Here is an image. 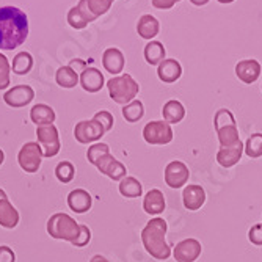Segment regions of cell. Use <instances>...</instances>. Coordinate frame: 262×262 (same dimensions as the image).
<instances>
[{"mask_svg": "<svg viewBox=\"0 0 262 262\" xmlns=\"http://www.w3.org/2000/svg\"><path fill=\"white\" fill-rule=\"evenodd\" d=\"M190 2H192L193 5H196V7H203V5H206L209 0H190Z\"/></svg>", "mask_w": 262, "mask_h": 262, "instance_id": "cell-44", "label": "cell"}, {"mask_svg": "<svg viewBox=\"0 0 262 262\" xmlns=\"http://www.w3.org/2000/svg\"><path fill=\"white\" fill-rule=\"evenodd\" d=\"M93 20H96V17H94L91 14V11L88 10L86 0H80L74 8H71L68 11V24L76 30L85 29Z\"/></svg>", "mask_w": 262, "mask_h": 262, "instance_id": "cell-14", "label": "cell"}, {"mask_svg": "<svg viewBox=\"0 0 262 262\" xmlns=\"http://www.w3.org/2000/svg\"><path fill=\"white\" fill-rule=\"evenodd\" d=\"M93 120H96V121L104 127L105 134L113 127V123H115L113 115H112L110 112H107V110H101V112H98L96 115L93 116Z\"/></svg>", "mask_w": 262, "mask_h": 262, "instance_id": "cell-37", "label": "cell"}, {"mask_svg": "<svg viewBox=\"0 0 262 262\" xmlns=\"http://www.w3.org/2000/svg\"><path fill=\"white\" fill-rule=\"evenodd\" d=\"M55 176L61 184H69L76 176V166L71 162H68V160L60 162L55 166Z\"/></svg>", "mask_w": 262, "mask_h": 262, "instance_id": "cell-33", "label": "cell"}, {"mask_svg": "<svg viewBox=\"0 0 262 262\" xmlns=\"http://www.w3.org/2000/svg\"><path fill=\"white\" fill-rule=\"evenodd\" d=\"M105 135L104 127L96 121H79L74 127V137L80 145H90V143H96Z\"/></svg>", "mask_w": 262, "mask_h": 262, "instance_id": "cell-9", "label": "cell"}, {"mask_svg": "<svg viewBox=\"0 0 262 262\" xmlns=\"http://www.w3.org/2000/svg\"><path fill=\"white\" fill-rule=\"evenodd\" d=\"M4 160H5V154H4V151H2V149H0V165L4 163Z\"/></svg>", "mask_w": 262, "mask_h": 262, "instance_id": "cell-45", "label": "cell"}, {"mask_svg": "<svg viewBox=\"0 0 262 262\" xmlns=\"http://www.w3.org/2000/svg\"><path fill=\"white\" fill-rule=\"evenodd\" d=\"M201 251L203 247L196 239H184L174 247L173 256L176 262H195L201 256Z\"/></svg>", "mask_w": 262, "mask_h": 262, "instance_id": "cell-13", "label": "cell"}, {"mask_svg": "<svg viewBox=\"0 0 262 262\" xmlns=\"http://www.w3.org/2000/svg\"><path fill=\"white\" fill-rule=\"evenodd\" d=\"M166 51L162 42L159 41H151L146 44L145 47V60L148 64L151 66H159L163 60H165Z\"/></svg>", "mask_w": 262, "mask_h": 262, "instance_id": "cell-27", "label": "cell"}, {"mask_svg": "<svg viewBox=\"0 0 262 262\" xmlns=\"http://www.w3.org/2000/svg\"><path fill=\"white\" fill-rule=\"evenodd\" d=\"M162 115H163V121H166L168 124H178L184 120L185 116V108L179 101H168L163 108H162Z\"/></svg>", "mask_w": 262, "mask_h": 262, "instance_id": "cell-26", "label": "cell"}, {"mask_svg": "<svg viewBox=\"0 0 262 262\" xmlns=\"http://www.w3.org/2000/svg\"><path fill=\"white\" fill-rule=\"evenodd\" d=\"M107 88L112 101L120 105H127L129 102H132L140 91V85L129 74L112 77L107 82Z\"/></svg>", "mask_w": 262, "mask_h": 262, "instance_id": "cell-5", "label": "cell"}, {"mask_svg": "<svg viewBox=\"0 0 262 262\" xmlns=\"http://www.w3.org/2000/svg\"><path fill=\"white\" fill-rule=\"evenodd\" d=\"M213 127H215L220 146L229 148L241 143L239 138V127H237L235 118L228 108H220L213 116Z\"/></svg>", "mask_w": 262, "mask_h": 262, "instance_id": "cell-3", "label": "cell"}, {"mask_svg": "<svg viewBox=\"0 0 262 262\" xmlns=\"http://www.w3.org/2000/svg\"><path fill=\"white\" fill-rule=\"evenodd\" d=\"M235 76L239 77L244 83H254L260 76V63L254 58L242 60L235 64Z\"/></svg>", "mask_w": 262, "mask_h": 262, "instance_id": "cell-17", "label": "cell"}, {"mask_svg": "<svg viewBox=\"0 0 262 262\" xmlns=\"http://www.w3.org/2000/svg\"><path fill=\"white\" fill-rule=\"evenodd\" d=\"M79 83L88 93H98L105 85V79H104V76L99 69L86 66V69L82 71V74L79 77Z\"/></svg>", "mask_w": 262, "mask_h": 262, "instance_id": "cell-16", "label": "cell"}, {"mask_svg": "<svg viewBox=\"0 0 262 262\" xmlns=\"http://www.w3.org/2000/svg\"><path fill=\"white\" fill-rule=\"evenodd\" d=\"M19 223V212L8 198L0 200V226L5 229H14Z\"/></svg>", "mask_w": 262, "mask_h": 262, "instance_id": "cell-21", "label": "cell"}, {"mask_svg": "<svg viewBox=\"0 0 262 262\" xmlns=\"http://www.w3.org/2000/svg\"><path fill=\"white\" fill-rule=\"evenodd\" d=\"M47 232L52 239L73 244L80 234V225L68 213L58 212L47 220Z\"/></svg>", "mask_w": 262, "mask_h": 262, "instance_id": "cell-4", "label": "cell"}, {"mask_svg": "<svg viewBox=\"0 0 262 262\" xmlns=\"http://www.w3.org/2000/svg\"><path fill=\"white\" fill-rule=\"evenodd\" d=\"M112 2L113 0H86V5H88V10L91 11V14L98 19L99 16L105 14L110 10Z\"/></svg>", "mask_w": 262, "mask_h": 262, "instance_id": "cell-35", "label": "cell"}, {"mask_svg": "<svg viewBox=\"0 0 262 262\" xmlns=\"http://www.w3.org/2000/svg\"><path fill=\"white\" fill-rule=\"evenodd\" d=\"M42 152H41V148L36 141H29L26 143L19 154H17V162H19V166L26 171V173H36L41 166V162H42Z\"/></svg>", "mask_w": 262, "mask_h": 262, "instance_id": "cell-8", "label": "cell"}, {"mask_svg": "<svg viewBox=\"0 0 262 262\" xmlns=\"http://www.w3.org/2000/svg\"><path fill=\"white\" fill-rule=\"evenodd\" d=\"M143 209L149 215H160L165 210V196L159 188H152L143 200Z\"/></svg>", "mask_w": 262, "mask_h": 262, "instance_id": "cell-23", "label": "cell"}, {"mask_svg": "<svg viewBox=\"0 0 262 262\" xmlns=\"http://www.w3.org/2000/svg\"><path fill=\"white\" fill-rule=\"evenodd\" d=\"M182 203L184 207L188 210H198L206 203V192L198 184H188L182 192Z\"/></svg>", "mask_w": 262, "mask_h": 262, "instance_id": "cell-15", "label": "cell"}, {"mask_svg": "<svg viewBox=\"0 0 262 262\" xmlns=\"http://www.w3.org/2000/svg\"><path fill=\"white\" fill-rule=\"evenodd\" d=\"M90 262H110V260L105 259V257L101 256V254H96V256H93V257L90 259Z\"/></svg>", "mask_w": 262, "mask_h": 262, "instance_id": "cell-43", "label": "cell"}, {"mask_svg": "<svg viewBox=\"0 0 262 262\" xmlns=\"http://www.w3.org/2000/svg\"><path fill=\"white\" fill-rule=\"evenodd\" d=\"M10 74H11L10 61L4 54H0V90H5L10 86Z\"/></svg>", "mask_w": 262, "mask_h": 262, "instance_id": "cell-36", "label": "cell"}, {"mask_svg": "<svg viewBox=\"0 0 262 262\" xmlns=\"http://www.w3.org/2000/svg\"><path fill=\"white\" fill-rule=\"evenodd\" d=\"M248 239L253 245L262 247V223L253 225L248 231Z\"/></svg>", "mask_w": 262, "mask_h": 262, "instance_id": "cell-39", "label": "cell"}, {"mask_svg": "<svg viewBox=\"0 0 262 262\" xmlns=\"http://www.w3.org/2000/svg\"><path fill=\"white\" fill-rule=\"evenodd\" d=\"M29 36L27 14L16 7L0 8V51H13Z\"/></svg>", "mask_w": 262, "mask_h": 262, "instance_id": "cell-1", "label": "cell"}, {"mask_svg": "<svg viewBox=\"0 0 262 262\" xmlns=\"http://www.w3.org/2000/svg\"><path fill=\"white\" fill-rule=\"evenodd\" d=\"M36 138H38L36 143L41 148L44 159H52L60 152V148H61L60 135H58V129L54 124L38 126L36 127Z\"/></svg>", "mask_w": 262, "mask_h": 262, "instance_id": "cell-6", "label": "cell"}, {"mask_svg": "<svg viewBox=\"0 0 262 262\" xmlns=\"http://www.w3.org/2000/svg\"><path fill=\"white\" fill-rule=\"evenodd\" d=\"M163 178H165V184L168 187L181 188L188 182V178H190L188 166L181 160H173L166 165Z\"/></svg>", "mask_w": 262, "mask_h": 262, "instance_id": "cell-10", "label": "cell"}, {"mask_svg": "<svg viewBox=\"0 0 262 262\" xmlns=\"http://www.w3.org/2000/svg\"><path fill=\"white\" fill-rule=\"evenodd\" d=\"M159 29H160V24L159 20L151 16V14H143L138 19L137 24V32L143 39H152L154 36L159 35Z\"/></svg>", "mask_w": 262, "mask_h": 262, "instance_id": "cell-25", "label": "cell"}, {"mask_svg": "<svg viewBox=\"0 0 262 262\" xmlns=\"http://www.w3.org/2000/svg\"><path fill=\"white\" fill-rule=\"evenodd\" d=\"M143 115H145V107H143L141 101L134 99L132 102H129L127 105L123 107V116L127 123H137L140 121Z\"/></svg>", "mask_w": 262, "mask_h": 262, "instance_id": "cell-31", "label": "cell"}, {"mask_svg": "<svg viewBox=\"0 0 262 262\" xmlns=\"http://www.w3.org/2000/svg\"><path fill=\"white\" fill-rule=\"evenodd\" d=\"M102 64L107 73H110L112 76H118L123 73V69L126 66V58L120 49L110 47V49H107L102 55Z\"/></svg>", "mask_w": 262, "mask_h": 262, "instance_id": "cell-18", "label": "cell"}, {"mask_svg": "<svg viewBox=\"0 0 262 262\" xmlns=\"http://www.w3.org/2000/svg\"><path fill=\"white\" fill-rule=\"evenodd\" d=\"M244 154V143L241 141L239 145L229 146V148H220L217 152V162L225 166V168H231V166L239 163Z\"/></svg>", "mask_w": 262, "mask_h": 262, "instance_id": "cell-22", "label": "cell"}, {"mask_svg": "<svg viewBox=\"0 0 262 262\" xmlns=\"http://www.w3.org/2000/svg\"><path fill=\"white\" fill-rule=\"evenodd\" d=\"M143 138L154 146L168 145L173 140V129L166 121H151L143 127Z\"/></svg>", "mask_w": 262, "mask_h": 262, "instance_id": "cell-7", "label": "cell"}, {"mask_svg": "<svg viewBox=\"0 0 262 262\" xmlns=\"http://www.w3.org/2000/svg\"><path fill=\"white\" fill-rule=\"evenodd\" d=\"M35 98V91L30 85H17L4 94V101L11 108H22L29 105Z\"/></svg>", "mask_w": 262, "mask_h": 262, "instance_id": "cell-11", "label": "cell"}, {"mask_svg": "<svg viewBox=\"0 0 262 262\" xmlns=\"http://www.w3.org/2000/svg\"><path fill=\"white\" fill-rule=\"evenodd\" d=\"M4 198H8V196H7V193L4 192V190L0 188V200H4Z\"/></svg>", "mask_w": 262, "mask_h": 262, "instance_id": "cell-46", "label": "cell"}, {"mask_svg": "<svg viewBox=\"0 0 262 262\" xmlns=\"http://www.w3.org/2000/svg\"><path fill=\"white\" fill-rule=\"evenodd\" d=\"M71 69H73V71H76V73L79 74H82V71L83 69H86V63L83 61V60H80V58H74V60H71V63L68 64Z\"/></svg>", "mask_w": 262, "mask_h": 262, "instance_id": "cell-42", "label": "cell"}, {"mask_svg": "<svg viewBox=\"0 0 262 262\" xmlns=\"http://www.w3.org/2000/svg\"><path fill=\"white\" fill-rule=\"evenodd\" d=\"M33 68V57L29 52H19L13 58V73L17 76L29 74Z\"/></svg>", "mask_w": 262, "mask_h": 262, "instance_id": "cell-30", "label": "cell"}, {"mask_svg": "<svg viewBox=\"0 0 262 262\" xmlns=\"http://www.w3.org/2000/svg\"><path fill=\"white\" fill-rule=\"evenodd\" d=\"M55 80L61 88H74L79 83V74L69 66H61L57 69Z\"/></svg>", "mask_w": 262, "mask_h": 262, "instance_id": "cell-29", "label": "cell"}, {"mask_svg": "<svg viewBox=\"0 0 262 262\" xmlns=\"http://www.w3.org/2000/svg\"><path fill=\"white\" fill-rule=\"evenodd\" d=\"M93 198L83 188H76L68 195V206L76 213H85L91 209Z\"/></svg>", "mask_w": 262, "mask_h": 262, "instance_id": "cell-20", "label": "cell"}, {"mask_svg": "<svg viewBox=\"0 0 262 262\" xmlns=\"http://www.w3.org/2000/svg\"><path fill=\"white\" fill-rule=\"evenodd\" d=\"M217 2H220V4H231V2H234V0H217Z\"/></svg>", "mask_w": 262, "mask_h": 262, "instance_id": "cell-47", "label": "cell"}, {"mask_svg": "<svg viewBox=\"0 0 262 262\" xmlns=\"http://www.w3.org/2000/svg\"><path fill=\"white\" fill-rule=\"evenodd\" d=\"M30 120L38 126H49L55 121V112L47 104H36L30 110Z\"/></svg>", "mask_w": 262, "mask_h": 262, "instance_id": "cell-24", "label": "cell"}, {"mask_svg": "<svg viewBox=\"0 0 262 262\" xmlns=\"http://www.w3.org/2000/svg\"><path fill=\"white\" fill-rule=\"evenodd\" d=\"M107 154H110V148L107 143H94L86 151V159L91 165H96V162Z\"/></svg>", "mask_w": 262, "mask_h": 262, "instance_id": "cell-34", "label": "cell"}, {"mask_svg": "<svg viewBox=\"0 0 262 262\" xmlns=\"http://www.w3.org/2000/svg\"><path fill=\"white\" fill-rule=\"evenodd\" d=\"M166 222L160 217H156L146 223V226L141 231V242L145 250L159 260H166L171 256V247L166 244Z\"/></svg>", "mask_w": 262, "mask_h": 262, "instance_id": "cell-2", "label": "cell"}, {"mask_svg": "<svg viewBox=\"0 0 262 262\" xmlns=\"http://www.w3.org/2000/svg\"><path fill=\"white\" fill-rule=\"evenodd\" d=\"M94 166L112 181H121L126 178V173H127L126 166L120 160H116L112 154H107L102 159H99Z\"/></svg>", "mask_w": 262, "mask_h": 262, "instance_id": "cell-12", "label": "cell"}, {"mask_svg": "<svg viewBox=\"0 0 262 262\" xmlns=\"http://www.w3.org/2000/svg\"><path fill=\"white\" fill-rule=\"evenodd\" d=\"M120 193L126 198H138L143 193V185L137 178L126 176L124 179L120 181Z\"/></svg>", "mask_w": 262, "mask_h": 262, "instance_id": "cell-28", "label": "cell"}, {"mask_svg": "<svg viewBox=\"0 0 262 262\" xmlns=\"http://www.w3.org/2000/svg\"><path fill=\"white\" fill-rule=\"evenodd\" d=\"M178 2H181V0H152V7L157 10H170Z\"/></svg>", "mask_w": 262, "mask_h": 262, "instance_id": "cell-41", "label": "cell"}, {"mask_svg": "<svg viewBox=\"0 0 262 262\" xmlns=\"http://www.w3.org/2000/svg\"><path fill=\"white\" fill-rule=\"evenodd\" d=\"M244 152L250 159H259L262 156V134H253L248 137L247 143L244 145Z\"/></svg>", "mask_w": 262, "mask_h": 262, "instance_id": "cell-32", "label": "cell"}, {"mask_svg": "<svg viewBox=\"0 0 262 262\" xmlns=\"http://www.w3.org/2000/svg\"><path fill=\"white\" fill-rule=\"evenodd\" d=\"M90 241H91V231H90V228L86 225H80V234H79V237L71 245L82 248V247H86L90 244Z\"/></svg>", "mask_w": 262, "mask_h": 262, "instance_id": "cell-38", "label": "cell"}, {"mask_svg": "<svg viewBox=\"0 0 262 262\" xmlns=\"http://www.w3.org/2000/svg\"><path fill=\"white\" fill-rule=\"evenodd\" d=\"M0 262H16V254L10 247L0 245Z\"/></svg>", "mask_w": 262, "mask_h": 262, "instance_id": "cell-40", "label": "cell"}, {"mask_svg": "<svg viewBox=\"0 0 262 262\" xmlns=\"http://www.w3.org/2000/svg\"><path fill=\"white\" fill-rule=\"evenodd\" d=\"M157 76L163 83H174L182 76V66L178 60L165 58L157 68Z\"/></svg>", "mask_w": 262, "mask_h": 262, "instance_id": "cell-19", "label": "cell"}]
</instances>
